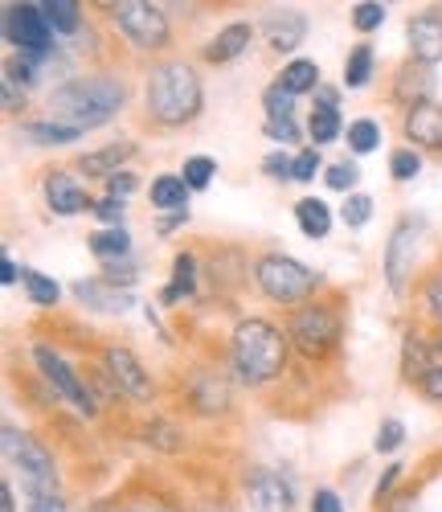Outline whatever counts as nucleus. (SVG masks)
<instances>
[{
    "instance_id": "nucleus-1",
    "label": "nucleus",
    "mask_w": 442,
    "mask_h": 512,
    "mask_svg": "<svg viewBox=\"0 0 442 512\" xmlns=\"http://www.w3.org/2000/svg\"><path fill=\"white\" fill-rule=\"evenodd\" d=\"M127 103V87L115 74H82L50 95V119L70 127V132H91V127L111 123Z\"/></svg>"
},
{
    "instance_id": "nucleus-2",
    "label": "nucleus",
    "mask_w": 442,
    "mask_h": 512,
    "mask_svg": "<svg viewBox=\"0 0 442 512\" xmlns=\"http://www.w3.org/2000/svg\"><path fill=\"white\" fill-rule=\"evenodd\" d=\"M148 119L160 127H185L201 115L205 91H201V78L189 62H160L148 74Z\"/></svg>"
},
{
    "instance_id": "nucleus-3",
    "label": "nucleus",
    "mask_w": 442,
    "mask_h": 512,
    "mask_svg": "<svg viewBox=\"0 0 442 512\" xmlns=\"http://www.w3.org/2000/svg\"><path fill=\"white\" fill-rule=\"evenodd\" d=\"M287 349L291 340L283 328H275L271 320L262 316H250L234 328V340H230V357H234V369L246 386H267L275 381L283 369H287Z\"/></svg>"
},
{
    "instance_id": "nucleus-4",
    "label": "nucleus",
    "mask_w": 442,
    "mask_h": 512,
    "mask_svg": "<svg viewBox=\"0 0 442 512\" xmlns=\"http://www.w3.org/2000/svg\"><path fill=\"white\" fill-rule=\"evenodd\" d=\"M340 336H344V320L332 304L307 300V304L291 308V316H287V340H291V349H299L307 361L332 357Z\"/></svg>"
},
{
    "instance_id": "nucleus-5",
    "label": "nucleus",
    "mask_w": 442,
    "mask_h": 512,
    "mask_svg": "<svg viewBox=\"0 0 442 512\" xmlns=\"http://www.w3.org/2000/svg\"><path fill=\"white\" fill-rule=\"evenodd\" d=\"M254 283H258V291L267 295V300L299 308L307 300H316V291H320L324 279L312 267L287 259V254H262V259L254 263Z\"/></svg>"
},
{
    "instance_id": "nucleus-6",
    "label": "nucleus",
    "mask_w": 442,
    "mask_h": 512,
    "mask_svg": "<svg viewBox=\"0 0 442 512\" xmlns=\"http://www.w3.org/2000/svg\"><path fill=\"white\" fill-rule=\"evenodd\" d=\"M5 459L9 467L21 476V488L41 500V496H58V463L54 455L41 447L29 431H17V426H5Z\"/></svg>"
},
{
    "instance_id": "nucleus-7",
    "label": "nucleus",
    "mask_w": 442,
    "mask_h": 512,
    "mask_svg": "<svg viewBox=\"0 0 442 512\" xmlns=\"http://www.w3.org/2000/svg\"><path fill=\"white\" fill-rule=\"evenodd\" d=\"M107 13L115 21V29L131 41V50L152 54V50L168 46V37H172L168 17L152 5V0H115V5H107Z\"/></svg>"
},
{
    "instance_id": "nucleus-8",
    "label": "nucleus",
    "mask_w": 442,
    "mask_h": 512,
    "mask_svg": "<svg viewBox=\"0 0 442 512\" xmlns=\"http://www.w3.org/2000/svg\"><path fill=\"white\" fill-rule=\"evenodd\" d=\"M5 41L29 58H50L54 29L41 5H5Z\"/></svg>"
},
{
    "instance_id": "nucleus-9",
    "label": "nucleus",
    "mask_w": 442,
    "mask_h": 512,
    "mask_svg": "<svg viewBox=\"0 0 442 512\" xmlns=\"http://www.w3.org/2000/svg\"><path fill=\"white\" fill-rule=\"evenodd\" d=\"M33 361H37V369H41V377H46L50 381V386H54V394H62L78 414H86V418H95L99 414V406H95V398H91V390H86L82 386V381H78V373L50 349V345H37L33 349Z\"/></svg>"
},
{
    "instance_id": "nucleus-10",
    "label": "nucleus",
    "mask_w": 442,
    "mask_h": 512,
    "mask_svg": "<svg viewBox=\"0 0 442 512\" xmlns=\"http://www.w3.org/2000/svg\"><path fill=\"white\" fill-rule=\"evenodd\" d=\"M103 369H107V377H111V386L119 390V394H127V398H152V377H148V369H144V361L131 353V349H123V345H111V349H103Z\"/></svg>"
},
{
    "instance_id": "nucleus-11",
    "label": "nucleus",
    "mask_w": 442,
    "mask_h": 512,
    "mask_svg": "<svg viewBox=\"0 0 442 512\" xmlns=\"http://www.w3.org/2000/svg\"><path fill=\"white\" fill-rule=\"evenodd\" d=\"M246 492H250L254 512H295L291 484L279 472H271V467H254V472L246 476Z\"/></svg>"
},
{
    "instance_id": "nucleus-12",
    "label": "nucleus",
    "mask_w": 442,
    "mask_h": 512,
    "mask_svg": "<svg viewBox=\"0 0 442 512\" xmlns=\"http://www.w3.org/2000/svg\"><path fill=\"white\" fill-rule=\"evenodd\" d=\"M414 246H418L414 222L397 226L393 238H389V246H385V283H389V291H397V295L406 291V275L414 271Z\"/></svg>"
},
{
    "instance_id": "nucleus-13",
    "label": "nucleus",
    "mask_w": 442,
    "mask_h": 512,
    "mask_svg": "<svg viewBox=\"0 0 442 512\" xmlns=\"http://www.w3.org/2000/svg\"><path fill=\"white\" fill-rule=\"evenodd\" d=\"M402 132H406L410 148L442 152V107H438L434 99H430V103H418V107H406Z\"/></svg>"
},
{
    "instance_id": "nucleus-14",
    "label": "nucleus",
    "mask_w": 442,
    "mask_h": 512,
    "mask_svg": "<svg viewBox=\"0 0 442 512\" xmlns=\"http://www.w3.org/2000/svg\"><path fill=\"white\" fill-rule=\"evenodd\" d=\"M410 37V58L422 66H438L442 62V13H418L406 25Z\"/></svg>"
},
{
    "instance_id": "nucleus-15",
    "label": "nucleus",
    "mask_w": 442,
    "mask_h": 512,
    "mask_svg": "<svg viewBox=\"0 0 442 512\" xmlns=\"http://www.w3.org/2000/svg\"><path fill=\"white\" fill-rule=\"evenodd\" d=\"M434 365H442L438 361V349H434V336H422V332L410 328L406 340H402V373H406V381L422 386Z\"/></svg>"
},
{
    "instance_id": "nucleus-16",
    "label": "nucleus",
    "mask_w": 442,
    "mask_h": 512,
    "mask_svg": "<svg viewBox=\"0 0 442 512\" xmlns=\"http://www.w3.org/2000/svg\"><path fill=\"white\" fill-rule=\"evenodd\" d=\"M189 402H193V410L197 414H226L230 410V386L221 381L217 373H209V369H201V373H193V381H189Z\"/></svg>"
},
{
    "instance_id": "nucleus-17",
    "label": "nucleus",
    "mask_w": 442,
    "mask_h": 512,
    "mask_svg": "<svg viewBox=\"0 0 442 512\" xmlns=\"http://www.w3.org/2000/svg\"><path fill=\"white\" fill-rule=\"evenodd\" d=\"M46 201H50L54 213H62V218H74V213H82V209L95 205L91 197H86V189H82L70 173H50V177H46Z\"/></svg>"
},
{
    "instance_id": "nucleus-18",
    "label": "nucleus",
    "mask_w": 442,
    "mask_h": 512,
    "mask_svg": "<svg viewBox=\"0 0 442 512\" xmlns=\"http://www.w3.org/2000/svg\"><path fill=\"white\" fill-rule=\"evenodd\" d=\"M136 156V144L131 140H123V144H107V148H95V152H82L78 156V173H86V177H115V173H123V164Z\"/></svg>"
},
{
    "instance_id": "nucleus-19",
    "label": "nucleus",
    "mask_w": 442,
    "mask_h": 512,
    "mask_svg": "<svg viewBox=\"0 0 442 512\" xmlns=\"http://www.w3.org/2000/svg\"><path fill=\"white\" fill-rule=\"evenodd\" d=\"M430 91H434V74L422 62H406L402 70H397V78H393V99L406 103V107L430 103Z\"/></svg>"
},
{
    "instance_id": "nucleus-20",
    "label": "nucleus",
    "mask_w": 442,
    "mask_h": 512,
    "mask_svg": "<svg viewBox=\"0 0 442 512\" xmlns=\"http://www.w3.org/2000/svg\"><path fill=\"white\" fill-rule=\"evenodd\" d=\"M74 295L86 304V308H95V312H111V316H119V312H127L131 308V295L127 291H119V287H111L107 279H78L74 283Z\"/></svg>"
},
{
    "instance_id": "nucleus-21",
    "label": "nucleus",
    "mask_w": 442,
    "mask_h": 512,
    "mask_svg": "<svg viewBox=\"0 0 442 512\" xmlns=\"http://www.w3.org/2000/svg\"><path fill=\"white\" fill-rule=\"evenodd\" d=\"M262 37H267V46H271V50L287 54V50H295L299 41L307 37V21H303L299 13H291V9L271 13L267 21H262Z\"/></svg>"
},
{
    "instance_id": "nucleus-22",
    "label": "nucleus",
    "mask_w": 442,
    "mask_h": 512,
    "mask_svg": "<svg viewBox=\"0 0 442 512\" xmlns=\"http://www.w3.org/2000/svg\"><path fill=\"white\" fill-rule=\"evenodd\" d=\"M250 37H254V29H250L246 21H234V25H226V29H217V37L201 50V58H205V62H234V58L250 46Z\"/></svg>"
},
{
    "instance_id": "nucleus-23",
    "label": "nucleus",
    "mask_w": 442,
    "mask_h": 512,
    "mask_svg": "<svg viewBox=\"0 0 442 512\" xmlns=\"http://www.w3.org/2000/svg\"><path fill=\"white\" fill-rule=\"evenodd\" d=\"M320 99H316V107H312V119H307V132H312V140H316V148L320 144H332L336 136H340V111H336V91H316Z\"/></svg>"
},
{
    "instance_id": "nucleus-24",
    "label": "nucleus",
    "mask_w": 442,
    "mask_h": 512,
    "mask_svg": "<svg viewBox=\"0 0 442 512\" xmlns=\"http://www.w3.org/2000/svg\"><path fill=\"white\" fill-rule=\"evenodd\" d=\"M189 193L193 189L185 185V177H176V173H164V177L152 181V205L164 209V213H181L189 205Z\"/></svg>"
},
{
    "instance_id": "nucleus-25",
    "label": "nucleus",
    "mask_w": 442,
    "mask_h": 512,
    "mask_svg": "<svg viewBox=\"0 0 442 512\" xmlns=\"http://www.w3.org/2000/svg\"><path fill=\"white\" fill-rule=\"evenodd\" d=\"M295 222H299V230H303L307 238H328V230H332V209H328L320 197H303V201L295 205Z\"/></svg>"
},
{
    "instance_id": "nucleus-26",
    "label": "nucleus",
    "mask_w": 442,
    "mask_h": 512,
    "mask_svg": "<svg viewBox=\"0 0 442 512\" xmlns=\"http://www.w3.org/2000/svg\"><path fill=\"white\" fill-rule=\"evenodd\" d=\"M279 82H283V91H287V95L320 91V66H316L312 58H295V62H287V66H283Z\"/></svg>"
},
{
    "instance_id": "nucleus-27",
    "label": "nucleus",
    "mask_w": 442,
    "mask_h": 512,
    "mask_svg": "<svg viewBox=\"0 0 442 512\" xmlns=\"http://www.w3.org/2000/svg\"><path fill=\"white\" fill-rule=\"evenodd\" d=\"M193 287H197V259H193V254H176V259H172V283L164 291V304L185 300V295H193Z\"/></svg>"
},
{
    "instance_id": "nucleus-28",
    "label": "nucleus",
    "mask_w": 442,
    "mask_h": 512,
    "mask_svg": "<svg viewBox=\"0 0 442 512\" xmlns=\"http://www.w3.org/2000/svg\"><path fill=\"white\" fill-rule=\"evenodd\" d=\"M91 254H95V259H103V263H119V259H127V254H131V238H127V230L115 226V230H99V234H91Z\"/></svg>"
},
{
    "instance_id": "nucleus-29",
    "label": "nucleus",
    "mask_w": 442,
    "mask_h": 512,
    "mask_svg": "<svg viewBox=\"0 0 442 512\" xmlns=\"http://www.w3.org/2000/svg\"><path fill=\"white\" fill-rule=\"evenodd\" d=\"M21 283H25V291H29V300L37 304V308H54L58 304V295H62V287L50 279V275H41V271H29V267H21Z\"/></svg>"
},
{
    "instance_id": "nucleus-30",
    "label": "nucleus",
    "mask_w": 442,
    "mask_h": 512,
    "mask_svg": "<svg viewBox=\"0 0 442 512\" xmlns=\"http://www.w3.org/2000/svg\"><path fill=\"white\" fill-rule=\"evenodd\" d=\"M369 78H373V50L369 46H357L348 54V62H344V87L348 91H361V87H369Z\"/></svg>"
},
{
    "instance_id": "nucleus-31",
    "label": "nucleus",
    "mask_w": 442,
    "mask_h": 512,
    "mask_svg": "<svg viewBox=\"0 0 442 512\" xmlns=\"http://www.w3.org/2000/svg\"><path fill=\"white\" fill-rule=\"evenodd\" d=\"M41 9H46V21L54 33H74L82 25V9L74 0H50V5H41Z\"/></svg>"
},
{
    "instance_id": "nucleus-32",
    "label": "nucleus",
    "mask_w": 442,
    "mask_h": 512,
    "mask_svg": "<svg viewBox=\"0 0 442 512\" xmlns=\"http://www.w3.org/2000/svg\"><path fill=\"white\" fill-rule=\"evenodd\" d=\"M144 443H148V447H156V451H181V447H185V435L176 431L172 422L156 418V422H148V426H144Z\"/></svg>"
},
{
    "instance_id": "nucleus-33",
    "label": "nucleus",
    "mask_w": 442,
    "mask_h": 512,
    "mask_svg": "<svg viewBox=\"0 0 442 512\" xmlns=\"http://www.w3.org/2000/svg\"><path fill=\"white\" fill-rule=\"evenodd\" d=\"M25 136H29L33 144H70V140H78V132H70V127H62V123H54V119L25 123Z\"/></svg>"
},
{
    "instance_id": "nucleus-34",
    "label": "nucleus",
    "mask_w": 442,
    "mask_h": 512,
    "mask_svg": "<svg viewBox=\"0 0 442 512\" xmlns=\"http://www.w3.org/2000/svg\"><path fill=\"white\" fill-rule=\"evenodd\" d=\"M377 140H381V127H377L373 119H352V123H348V148H352V152L365 156V152L377 148Z\"/></svg>"
},
{
    "instance_id": "nucleus-35",
    "label": "nucleus",
    "mask_w": 442,
    "mask_h": 512,
    "mask_svg": "<svg viewBox=\"0 0 442 512\" xmlns=\"http://www.w3.org/2000/svg\"><path fill=\"white\" fill-rule=\"evenodd\" d=\"M418 304H422V316H430V320L442 328V271H434V275L422 283Z\"/></svg>"
},
{
    "instance_id": "nucleus-36",
    "label": "nucleus",
    "mask_w": 442,
    "mask_h": 512,
    "mask_svg": "<svg viewBox=\"0 0 442 512\" xmlns=\"http://www.w3.org/2000/svg\"><path fill=\"white\" fill-rule=\"evenodd\" d=\"M340 218H344V226L361 230V226L373 218V197H365V193H348V201H344V209H340Z\"/></svg>"
},
{
    "instance_id": "nucleus-37",
    "label": "nucleus",
    "mask_w": 442,
    "mask_h": 512,
    "mask_svg": "<svg viewBox=\"0 0 442 512\" xmlns=\"http://www.w3.org/2000/svg\"><path fill=\"white\" fill-rule=\"evenodd\" d=\"M389 173H393V181H414L422 173V156L414 148H397L389 156Z\"/></svg>"
},
{
    "instance_id": "nucleus-38",
    "label": "nucleus",
    "mask_w": 442,
    "mask_h": 512,
    "mask_svg": "<svg viewBox=\"0 0 442 512\" xmlns=\"http://www.w3.org/2000/svg\"><path fill=\"white\" fill-rule=\"evenodd\" d=\"M295 95L283 91V82H275V87H267V95H262V107H267V119H295Z\"/></svg>"
},
{
    "instance_id": "nucleus-39",
    "label": "nucleus",
    "mask_w": 442,
    "mask_h": 512,
    "mask_svg": "<svg viewBox=\"0 0 442 512\" xmlns=\"http://www.w3.org/2000/svg\"><path fill=\"white\" fill-rule=\"evenodd\" d=\"M181 173H185V185H189V189H205V185L213 181V173H217V164H213L209 156H193V160H185Z\"/></svg>"
},
{
    "instance_id": "nucleus-40",
    "label": "nucleus",
    "mask_w": 442,
    "mask_h": 512,
    "mask_svg": "<svg viewBox=\"0 0 442 512\" xmlns=\"http://www.w3.org/2000/svg\"><path fill=\"white\" fill-rule=\"evenodd\" d=\"M357 177H361V168L357 164H352V160H340V164H332L328 168V189H336V193H348L352 185H357Z\"/></svg>"
},
{
    "instance_id": "nucleus-41",
    "label": "nucleus",
    "mask_w": 442,
    "mask_h": 512,
    "mask_svg": "<svg viewBox=\"0 0 442 512\" xmlns=\"http://www.w3.org/2000/svg\"><path fill=\"white\" fill-rule=\"evenodd\" d=\"M402 443H406V426L397 422V418H385V422H381V431H377V451L389 455V451H397Z\"/></svg>"
},
{
    "instance_id": "nucleus-42",
    "label": "nucleus",
    "mask_w": 442,
    "mask_h": 512,
    "mask_svg": "<svg viewBox=\"0 0 442 512\" xmlns=\"http://www.w3.org/2000/svg\"><path fill=\"white\" fill-rule=\"evenodd\" d=\"M381 21H385V5H377V0H365V5L352 9V25H357L361 33H373Z\"/></svg>"
},
{
    "instance_id": "nucleus-43",
    "label": "nucleus",
    "mask_w": 442,
    "mask_h": 512,
    "mask_svg": "<svg viewBox=\"0 0 442 512\" xmlns=\"http://www.w3.org/2000/svg\"><path fill=\"white\" fill-rule=\"evenodd\" d=\"M320 173V148H303L295 156V168H291V181H316Z\"/></svg>"
},
{
    "instance_id": "nucleus-44",
    "label": "nucleus",
    "mask_w": 442,
    "mask_h": 512,
    "mask_svg": "<svg viewBox=\"0 0 442 512\" xmlns=\"http://www.w3.org/2000/svg\"><path fill=\"white\" fill-rule=\"evenodd\" d=\"M115 512H181V508H172V504L160 500V496H127Z\"/></svg>"
},
{
    "instance_id": "nucleus-45",
    "label": "nucleus",
    "mask_w": 442,
    "mask_h": 512,
    "mask_svg": "<svg viewBox=\"0 0 442 512\" xmlns=\"http://www.w3.org/2000/svg\"><path fill=\"white\" fill-rule=\"evenodd\" d=\"M291 168H295V156H287V152H271L267 160H262V173L275 177V181H287Z\"/></svg>"
},
{
    "instance_id": "nucleus-46",
    "label": "nucleus",
    "mask_w": 442,
    "mask_h": 512,
    "mask_svg": "<svg viewBox=\"0 0 442 512\" xmlns=\"http://www.w3.org/2000/svg\"><path fill=\"white\" fill-rule=\"evenodd\" d=\"M91 213H95L99 222H107V226L115 230V226L123 222V201H115V197H103V201H95V205H91Z\"/></svg>"
},
{
    "instance_id": "nucleus-47",
    "label": "nucleus",
    "mask_w": 442,
    "mask_h": 512,
    "mask_svg": "<svg viewBox=\"0 0 442 512\" xmlns=\"http://www.w3.org/2000/svg\"><path fill=\"white\" fill-rule=\"evenodd\" d=\"M267 136L279 144H295L299 140V123L295 119H267Z\"/></svg>"
},
{
    "instance_id": "nucleus-48",
    "label": "nucleus",
    "mask_w": 442,
    "mask_h": 512,
    "mask_svg": "<svg viewBox=\"0 0 442 512\" xmlns=\"http://www.w3.org/2000/svg\"><path fill=\"white\" fill-rule=\"evenodd\" d=\"M131 193H136V177H131L127 168H123V173H115V177H107V197L123 201V197H131Z\"/></svg>"
},
{
    "instance_id": "nucleus-49",
    "label": "nucleus",
    "mask_w": 442,
    "mask_h": 512,
    "mask_svg": "<svg viewBox=\"0 0 442 512\" xmlns=\"http://www.w3.org/2000/svg\"><path fill=\"white\" fill-rule=\"evenodd\" d=\"M0 87H5V95H0V99H5V111L9 115H17L21 107H25V91H17V82L5 74V78H0Z\"/></svg>"
},
{
    "instance_id": "nucleus-50",
    "label": "nucleus",
    "mask_w": 442,
    "mask_h": 512,
    "mask_svg": "<svg viewBox=\"0 0 442 512\" xmlns=\"http://www.w3.org/2000/svg\"><path fill=\"white\" fill-rule=\"evenodd\" d=\"M312 512H344V504H340V496L332 488H320L312 496Z\"/></svg>"
},
{
    "instance_id": "nucleus-51",
    "label": "nucleus",
    "mask_w": 442,
    "mask_h": 512,
    "mask_svg": "<svg viewBox=\"0 0 442 512\" xmlns=\"http://www.w3.org/2000/svg\"><path fill=\"white\" fill-rule=\"evenodd\" d=\"M418 390H422V394H426L430 402H442V365H434V369H430V377L422 381Z\"/></svg>"
},
{
    "instance_id": "nucleus-52",
    "label": "nucleus",
    "mask_w": 442,
    "mask_h": 512,
    "mask_svg": "<svg viewBox=\"0 0 442 512\" xmlns=\"http://www.w3.org/2000/svg\"><path fill=\"white\" fill-rule=\"evenodd\" d=\"M29 512H66L62 496H41V500H29Z\"/></svg>"
},
{
    "instance_id": "nucleus-53",
    "label": "nucleus",
    "mask_w": 442,
    "mask_h": 512,
    "mask_svg": "<svg viewBox=\"0 0 442 512\" xmlns=\"http://www.w3.org/2000/svg\"><path fill=\"white\" fill-rule=\"evenodd\" d=\"M397 476H402V463H393V467H389V472H385V476L377 480V500H381V496H389V488L397 484Z\"/></svg>"
},
{
    "instance_id": "nucleus-54",
    "label": "nucleus",
    "mask_w": 442,
    "mask_h": 512,
    "mask_svg": "<svg viewBox=\"0 0 442 512\" xmlns=\"http://www.w3.org/2000/svg\"><path fill=\"white\" fill-rule=\"evenodd\" d=\"M189 222V209H181V213H168V218L160 222V234H172L176 226H185Z\"/></svg>"
},
{
    "instance_id": "nucleus-55",
    "label": "nucleus",
    "mask_w": 442,
    "mask_h": 512,
    "mask_svg": "<svg viewBox=\"0 0 442 512\" xmlns=\"http://www.w3.org/2000/svg\"><path fill=\"white\" fill-rule=\"evenodd\" d=\"M0 512H17V500H13V484L9 480L0 484Z\"/></svg>"
},
{
    "instance_id": "nucleus-56",
    "label": "nucleus",
    "mask_w": 442,
    "mask_h": 512,
    "mask_svg": "<svg viewBox=\"0 0 442 512\" xmlns=\"http://www.w3.org/2000/svg\"><path fill=\"white\" fill-rule=\"evenodd\" d=\"M17 275H21V271H17L13 259H0V283H17Z\"/></svg>"
},
{
    "instance_id": "nucleus-57",
    "label": "nucleus",
    "mask_w": 442,
    "mask_h": 512,
    "mask_svg": "<svg viewBox=\"0 0 442 512\" xmlns=\"http://www.w3.org/2000/svg\"><path fill=\"white\" fill-rule=\"evenodd\" d=\"M434 349H438V361H442V328L434 332Z\"/></svg>"
}]
</instances>
